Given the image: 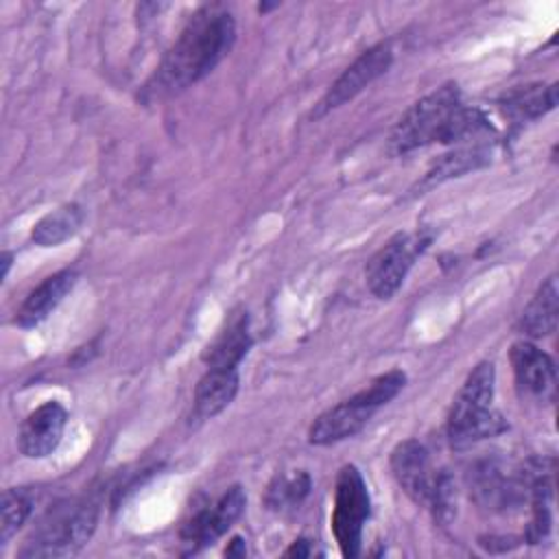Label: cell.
<instances>
[{
  "mask_svg": "<svg viewBox=\"0 0 559 559\" xmlns=\"http://www.w3.org/2000/svg\"><path fill=\"white\" fill-rule=\"evenodd\" d=\"M234 41V15L221 4L201 7L166 50L155 74L144 85V96L148 100L168 98L194 85L229 55Z\"/></svg>",
  "mask_w": 559,
  "mask_h": 559,
  "instance_id": "6da1fadb",
  "label": "cell"
},
{
  "mask_svg": "<svg viewBox=\"0 0 559 559\" xmlns=\"http://www.w3.org/2000/svg\"><path fill=\"white\" fill-rule=\"evenodd\" d=\"M489 131L487 118L478 109L463 105L459 85L445 83L404 111L391 131L389 148L393 155H404L435 142L478 140Z\"/></svg>",
  "mask_w": 559,
  "mask_h": 559,
  "instance_id": "7a4b0ae2",
  "label": "cell"
},
{
  "mask_svg": "<svg viewBox=\"0 0 559 559\" xmlns=\"http://www.w3.org/2000/svg\"><path fill=\"white\" fill-rule=\"evenodd\" d=\"M493 382L496 371L487 360L478 362L465 378L448 415V439L452 448L463 450L480 439L496 437L507 428L502 415L491 408Z\"/></svg>",
  "mask_w": 559,
  "mask_h": 559,
  "instance_id": "3957f363",
  "label": "cell"
},
{
  "mask_svg": "<svg viewBox=\"0 0 559 559\" xmlns=\"http://www.w3.org/2000/svg\"><path fill=\"white\" fill-rule=\"evenodd\" d=\"M404 384L406 376L400 369L378 376L369 382V386H365L349 400H343L341 404L321 413L310 426L308 441L314 445H330L354 437L367 426V421L380 406L389 404L404 389Z\"/></svg>",
  "mask_w": 559,
  "mask_h": 559,
  "instance_id": "277c9868",
  "label": "cell"
},
{
  "mask_svg": "<svg viewBox=\"0 0 559 559\" xmlns=\"http://www.w3.org/2000/svg\"><path fill=\"white\" fill-rule=\"evenodd\" d=\"M98 509L90 502L55 507L20 550L22 557H63L76 552L94 533Z\"/></svg>",
  "mask_w": 559,
  "mask_h": 559,
  "instance_id": "5b68a950",
  "label": "cell"
},
{
  "mask_svg": "<svg viewBox=\"0 0 559 559\" xmlns=\"http://www.w3.org/2000/svg\"><path fill=\"white\" fill-rule=\"evenodd\" d=\"M369 491L362 474L354 465H345L336 478L332 531L345 557H356L362 544V526L369 520Z\"/></svg>",
  "mask_w": 559,
  "mask_h": 559,
  "instance_id": "8992f818",
  "label": "cell"
},
{
  "mask_svg": "<svg viewBox=\"0 0 559 559\" xmlns=\"http://www.w3.org/2000/svg\"><path fill=\"white\" fill-rule=\"evenodd\" d=\"M430 245L426 234H397L384 247H380L367 262L365 277L369 290L378 299H391L404 284L415 260Z\"/></svg>",
  "mask_w": 559,
  "mask_h": 559,
  "instance_id": "52a82bcc",
  "label": "cell"
},
{
  "mask_svg": "<svg viewBox=\"0 0 559 559\" xmlns=\"http://www.w3.org/2000/svg\"><path fill=\"white\" fill-rule=\"evenodd\" d=\"M393 61V50L389 41L376 44L369 50H365L349 68L343 70V74L330 85L321 103L317 105L314 116H323L347 100H352L356 94H360L369 83H373L378 76H382Z\"/></svg>",
  "mask_w": 559,
  "mask_h": 559,
  "instance_id": "ba28073f",
  "label": "cell"
},
{
  "mask_svg": "<svg viewBox=\"0 0 559 559\" xmlns=\"http://www.w3.org/2000/svg\"><path fill=\"white\" fill-rule=\"evenodd\" d=\"M247 496L240 485L229 487L212 507L199 509L181 528V539L190 544L192 552L214 544L245 511Z\"/></svg>",
  "mask_w": 559,
  "mask_h": 559,
  "instance_id": "9c48e42d",
  "label": "cell"
},
{
  "mask_svg": "<svg viewBox=\"0 0 559 559\" xmlns=\"http://www.w3.org/2000/svg\"><path fill=\"white\" fill-rule=\"evenodd\" d=\"M391 469L397 485L411 500L417 504H430L439 476L432 469L428 450L419 441H400L391 452Z\"/></svg>",
  "mask_w": 559,
  "mask_h": 559,
  "instance_id": "30bf717a",
  "label": "cell"
},
{
  "mask_svg": "<svg viewBox=\"0 0 559 559\" xmlns=\"http://www.w3.org/2000/svg\"><path fill=\"white\" fill-rule=\"evenodd\" d=\"M66 419V408L55 400H48L41 406H37L33 413H28L20 428V452L28 459H44L52 454L61 441Z\"/></svg>",
  "mask_w": 559,
  "mask_h": 559,
  "instance_id": "8fae6325",
  "label": "cell"
},
{
  "mask_svg": "<svg viewBox=\"0 0 559 559\" xmlns=\"http://www.w3.org/2000/svg\"><path fill=\"white\" fill-rule=\"evenodd\" d=\"M518 386L535 397H552L557 373L552 358L531 341H518L509 352Z\"/></svg>",
  "mask_w": 559,
  "mask_h": 559,
  "instance_id": "7c38bea8",
  "label": "cell"
},
{
  "mask_svg": "<svg viewBox=\"0 0 559 559\" xmlns=\"http://www.w3.org/2000/svg\"><path fill=\"white\" fill-rule=\"evenodd\" d=\"M76 271L74 269H63L50 277H46L35 290L28 293L24 304L20 306L15 314V323L22 328H33L41 323L59 304L61 299L72 290L76 284Z\"/></svg>",
  "mask_w": 559,
  "mask_h": 559,
  "instance_id": "4fadbf2b",
  "label": "cell"
},
{
  "mask_svg": "<svg viewBox=\"0 0 559 559\" xmlns=\"http://www.w3.org/2000/svg\"><path fill=\"white\" fill-rule=\"evenodd\" d=\"M238 369L207 367L194 389V411L199 417L207 419L223 413L238 393Z\"/></svg>",
  "mask_w": 559,
  "mask_h": 559,
  "instance_id": "5bb4252c",
  "label": "cell"
},
{
  "mask_svg": "<svg viewBox=\"0 0 559 559\" xmlns=\"http://www.w3.org/2000/svg\"><path fill=\"white\" fill-rule=\"evenodd\" d=\"M251 347L247 314L236 312L227 325L218 332L214 343L205 352L207 367H223V369H238L240 360L247 356Z\"/></svg>",
  "mask_w": 559,
  "mask_h": 559,
  "instance_id": "9a60e30c",
  "label": "cell"
},
{
  "mask_svg": "<svg viewBox=\"0 0 559 559\" xmlns=\"http://www.w3.org/2000/svg\"><path fill=\"white\" fill-rule=\"evenodd\" d=\"M557 314H559V288H557V277L550 275L522 310L520 330L531 338L548 336L557 330Z\"/></svg>",
  "mask_w": 559,
  "mask_h": 559,
  "instance_id": "2e32d148",
  "label": "cell"
},
{
  "mask_svg": "<svg viewBox=\"0 0 559 559\" xmlns=\"http://www.w3.org/2000/svg\"><path fill=\"white\" fill-rule=\"evenodd\" d=\"M507 116L513 120H533L544 116L557 105V85H524L504 94L500 100Z\"/></svg>",
  "mask_w": 559,
  "mask_h": 559,
  "instance_id": "e0dca14e",
  "label": "cell"
},
{
  "mask_svg": "<svg viewBox=\"0 0 559 559\" xmlns=\"http://www.w3.org/2000/svg\"><path fill=\"white\" fill-rule=\"evenodd\" d=\"M83 223V210L76 203L61 205L39 218L33 227V242L39 247H57L79 231Z\"/></svg>",
  "mask_w": 559,
  "mask_h": 559,
  "instance_id": "ac0fdd59",
  "label": "cell"
},
{
  "mask_svg": "<svg viewBox=\"0 0 559 559\" xmlns=\"http://www.w3.org/2000/svg\"><path fill=\"white\" fill-rule=\"evenodd\" d=\"M489 162V153L483 148V146H467V148H459L454 151L452 155H445L428 175L426 179L421 181V188L424 186H432V183H439L443 179H450V177H459L467 170H474L483 164Z\"/></svg>",
  "mask_w": 559,
  "mask_h": 559,
  "instance_id": "d6986e66",
  "label": "cell"
},
{
  "mask_svg": "<svg viewBox=\"0 0 559 559\" xmlns=\"http://www.w3.org/2000/svg\"><path fill=\"white\" fill-rule=\"evenodd\" d=\"M310 491V476L306 472H297L293 476H277L275 483L269 487L266 502L273 509L297 507Z\"/></svg>",
  "mask_w": 559,
  "mask_h": 559,
  "instance_id": "ffe728a7",
  "label": "cell"
},
{
  "mask_svg": "<svg viewBox=\"0 0 559 559\" xmlns=\"http://www.w3.org/2000/svg\"><path fill=\"white\" fill-rule=\"evenodd\" d=\"M31 513V500L17 489H4L2 518H0V544H7Z\"/></svg>",
  "mask_w": 559,
  "mask_h": 559,
  "instance_id": "44dd1931",
  "label": "cell"
},
{
  "mask_svg": "<svg viewBox=\"0 0 559 559\" xmlns=\"http://www.w3.org/2000/svg\"><path fill=\"white\" fill-rule=\"evenodd\" d=\"M308 555H310V548H308V542H306V539L295 542V544L286 550V557H308Z\"/></svg>",
  "mask_w": 559,
  "mask_h": 559,
  "instance_id": "7402d4cb",
  "label": "cell"
},
{
  "mask_svg": "<svg viewBox=\"0 0 559 559\" xmlns=\"http://www.w3.org/2000/svg\"><path fill=\"white\" fill-rule=\"evenodd\" d=\"M245 542H242V537H234L231 539V544H229V548L225 550V555L227 557H245Z\"/></svg>",
  "mask_w": 559,
  "mask_h": 559,
  "instance_id": "603a6c76",
  "label": "cell"
}]
</instances>
